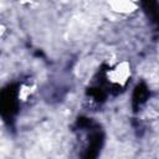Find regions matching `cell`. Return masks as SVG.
<instances>
[{
  "instance_id": "cell-2",
  "label": "cell",
  "mask_w": 159,
  "mask_h": 159,
  "mask_svg": "<svg viewBox=\"0 0 159 159\" xmlns=\"http://www.w3.org/2000/svg\"><path fill=\"white\" fill-rule=\"evenodd\" d=\"M143 7L149 14L152 20L159 25V2L158 0H142Z\"/></svg>"
},
{
  "instance_id": "cell-1",
  "label": "cell",
  "mask_w": 159,
  "mask_h": 159,
  "mask_svg": "<svg viewBox=\"0 0 159 159\" xmlns=\"http://www.w3.org/2000/svg\"><path fill=\"white\" fill-rule=\"evenodd\" d=\"M149 97V91L144 83H140L135 87V91L133 93V107L134 111H137Z\"/></svg>"
}]
</instances>
